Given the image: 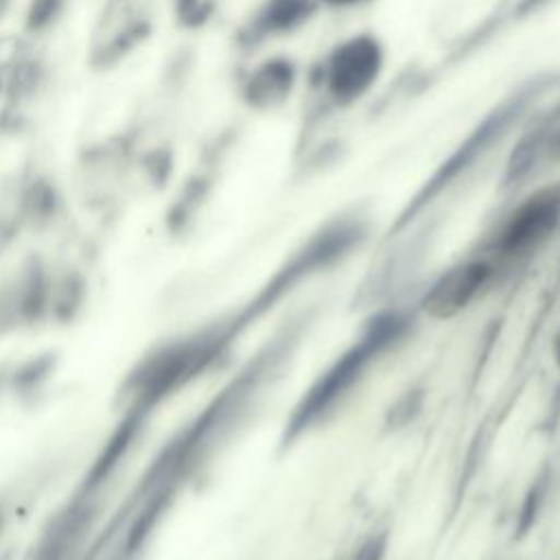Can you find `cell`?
I'll use <instances>...</instances> for the list:
<instances>
[{
  "label": "cell",
  "mask_w": 560,
  "mask_h": 560,
  "mask_svg": "<svg viewBox=\"0 0 560 560\" xmlns=\"http://www.w3.org/2000/svg\"><path fill=\"white\" fill-rule=\"evenodd\" d=\"M560 221V184L525 199L499 232L497 247L503 254L525 252L538 245Z\"/></svg>",
  "instance_id": "5"
},
{
  "label": "cell",
  "mask_w": 560,
  "mask_h": 560,
  "mask_svg": "<svg viewBox=\"0 0 560 560\" xmlns=\"http://www.w3.org/2000/svg\"><path fill=\"white\" fill-rule=\"evenodd\" d=\"M542 2H545V0H523V2H521V11H523V13H527V11L536 9V7H538V4H542Z\"/></svg>",
  "instance_id": "18"
},
{
  "label": "cell",
  "mask_w": 560,
  "mask_h": 560,
  "mask_svg": "<svg viewBox=\"0 0 560 560\" xmlns=\"http://www.w3.org/2000/svg\"><path fill=\"white\" fill-rule=\"evenodd\" d=\"M63 192L52 175L26 168L20 173V228L44 232L63 214Z\"/></svg>",
  "instance_id": "7"
},
{
  "label": "cell",
  "mask_w": 560,
  "mask_h": 560,
  "mask_svg": "<svg viewBox=\"0 0 560 560\" xmlns=\"http://www.w3.org/2000/svg\"><path fill=\"white\" fill-rule=\"evenodd\" d=\"M52 269L35 254L0 284V335L33 326L48 317V289Z\"/></svg>",
  "instance_id": "4"
},
{
  "label": "cell",
  "mask_w": 560,
  "mask_h": 560,
  "mask_svg": "<svg viewBox=\"0 0 560 560\" xmlns=\"http://www.w3.org/2000/svg\"><path fill=\"white\" fill-rule=\"evenodd\" d=\"M46 83H48V63L39 52L33 50L4 74L0 103H11L28 109L39 98Z\"/></svg>",
  "instance_id": "10"
},
{
  "label": "cell",
  "mask_w": 560,
  "mask_h": 560,
  "mask_svg": "<svg viewBox=\"0 0 560 560\" xmlns=\"http://www.w3.org/2000/svg\"><path fill=\"white\" fill-rule=\"evenodd\" d=\"M33 50H35L33 39L26 37L22 31L0 35V79H2V83H4V74Z\"/></svg>",
  "instance_id": "15"
},
{
  "label": "cell",
  "mask_w": 560,
  "mask_h": 560,
  "mask_svg": "<svg viewBox=\"0 0 560 560\" xmlns=\"http://www.w3.org/2000/svg\"><path fill=\"white\" fill-rule=\"evenodd\" d=\"M383 59V46L370 33L352 35L337 44L322 70L328 96L337 105H350L361 98L378 79Z\"/></svg>",
  "instance_id": "3"
},
{
  "label": "cell",
  "mask_w": 560,
  "mask_h": 560,
  "mask_svg": "<svg viewBox=\"0 0 560 560\" xmlns=\"http://www.w3.org/2000/svg\"><path fill=\"white\" fill-rule=\"evenodd\" d=\"M490 278V265L468 260L448 269L427 293L424 306L433 317H451L472 302Z\"/></svg>",
  "instance_id": "6"
},
{
  "label": "cell",
  "mask_w": 560,
  "mask_h": 560,
  "mask_svg": "<svg viewBox=\"0 0 560 560\" xmlns=\"http://www.w3.org/2000/svg\"><path fill=\"white\" fill-rule=\"evenodd\" d=\"M322 2H328V4H335V7H348V4H359V2H365V0H322Z\"/></svg>",
  "instance_id": "19"
},
{
  "label": "cell",
  "mask_w": 560,
  "mask_h": 560,
  "mask_svg": "<svg viewBox=\"0 0 560 560\" xmlns=\"http://www.w3.org/2000/svg\"><path fill=\"white\" fill-rule=\"evenodd\" d=\"M315 13V0H265L238 33L243 46H256L267 37L291 33Z\"/></svg>",
  "instance_id": "8"
},
{
  "label": "cell",
  "mask_w": 560,
  "mask_h": 560,
  "mask_svg": "<svg viewBox=\"0 0 560 560\" xmlns=\"http://www.w3.org/2000/svg\"><path fill=\"white\" fill-rule=\"evenodd\" d=\"M175 171V153L168 140H147L131 166V179H138L140 186L149 190H164Z\"/></svg>",
  "instance_id": "11"
},
{
  "label": "cell",
  "mask_w": 560,
  "mask_h": 560,
  "mask_svg": "<svg viewBox=\"0 0 560 560\" xmlns=\"http://www.w3.org/2000/svg\"><path fill=\"white\" fill-rule=\"evenodd\" d=\"M13 2H15V0H0V22L9 15V11L13 9Z\"/></svg>",
  "instance_id": "17"
},
{
  "label": "cell",
  "mask_w": 560,
  "mask_h": 560,
  "mask_svg": "<svg viewBox=\"0 0 560 560\" xmlns=\"http://www.w3.org/2000/svg\"><path fill=\"white\" fill-rule=\"evenodd\" d=\"M85 278L77 269H63L59 273H50L48 289V317L55 322H72L85 302Z\"/></svg>",
  "instance_id": "12"
},
{
  "label": "cell",
  "mask_w": 560,
  "mask_h": 560,
  "mask_svg": "<svg viewBox=\"0 0 560 560\" xmlns=\"http://www.w3.org/2000/svg\"><path fill=\"white\" fill-rule=\"evenodd\" d=\"M547 88H549L547 81L534 79L521 85L518 92L497 103V107L475 125V129L455 147V151L446 158V162L435 171L433 179L427 184L420 199L433 197L440 188L451 184L457 175L468 171L481 155H486L503 136L510 133V129L527 114L532 103H536V98Z\"/></svg>",
  "instance_id": "1"
},
{
  "label": "cell",
  "mask_w": 560,
  "mask_h": 560,
  "mask_svg": "<svg viewBox=\"0 0 560 560\" xmlns=\"http://www.w3.org/2000/svg\"><path fill=\"white\" fill-rule=\"evenodd\" d=\"M153 33V20L142 0H105L90 33L88 66L109 72L120 66Z\"/></svg>",
  "instance_id": "2"
},
{
  "label": "cell",
  "mask_w": 560,
  "mask_h": 560,
  "mask_svg": "<svg viewBox=\"0 0 560 560\" xmlns=\"http://www.w3.org/2000/svg\"><path fill=\"white\" fill-rule=\"evenodd\" d=\"M31 129V116L26 107L0 103V138H20Z\"/></svg>",
  "instance_id": "16"
},
{
  "label": "cell",
  "mask_w": 560,
  "mask_h": 560,
  "mask_svg": "<svg viewBox=\"0 0 560 560\" xmlns=\"http://www.w3.org/2000/svg\"><path fill=\"white\" fill-rule=\"evenodd\" d=\"M217 0H173V15L179 28L197 31L214 15Z\"/></svg>",
  "instance_id": "14"
},
{
  "label": "cell",
  "mask_w": 560,
  "mask_h": 560,
  "mask_svg": "<svg viewBox=\"0 0 560 560\" xmlns=\"http://www.w3.org/2000/svg\"><path fill=\"white\" fill-rule=\"evenodd\" d=\"M295 83V66L284 57H271L258 63L243 81V101L252 107L267 109L280 105Z\"/></svg>",
  "instance_id": "9"
},
{
  "label": "cell",
  "mask_w": 560,
  "mask_h": 560,
  "mask_svg": "<svg viewBox=\"0 0 560 560\" xmlns=\"http://www.w3.org/2000/svg\"><path fill=\"white\" fill-rule=\"evenodd\" d=\"M70 0H28L22 18V33L37 39L50 33L68 11Z\"/></svg>",
  "instance_id": "13"
}]
</instances>
